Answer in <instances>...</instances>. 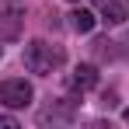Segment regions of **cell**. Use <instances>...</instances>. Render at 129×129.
<instances>
[{"mask_svg":"<svg viewBox=\"0 0 129 129\" xmlns=\"http://www.w3.org/2000/svg\"><path fill=\"white\" fill-rule=\"evenodd\" d=\"M73 108H77V101L73 98H63V101H52V105H45L42 112H39V122L42 126H70L73 122Z\"/></svg>","mask_w":129,"mask_h":129,"instance_id":"3","label":"cell"},{"mask_svg":"<svg viewBox=\"0 0 129 129\" xmlns=\"http://www.w3.org/2000/svg\"><path fill=\"white\" fill-rule=\"evenodd\" d=\"M98 11L108 24H122L129 18V0H98Z\"/></svg>","mask_w":129,"mask_h":129,"instance_id":"6","label":"cell"},{"mask_svg":"<svg viewBox=\"0 0 129 129\" xmlns=\"http://www.w3.org/2000/svg\"><path fill=\"white\" fill-rule=\"evenodd\" d=\"M0 129H18V119L14 115H0Z\"/></svg>","mask_w":129,"mask_h":129,"instance_id":"9","label":"cell"},{"mask_svg":"<svg viewBox=\"0 0 129 129\" xmlns=\"http://www.w3.org/2000/svg\"><path fill=\"white\" fill-rule=\"evenodd\" d=\"M21 31H24V11L0 7V39L4 42H14V39H21Z\"/></svg>","mask_w":129,"mask_h":129,"instance_id":"4","label":"cell"},{"mask_svg":"<svg viewBox=\"0 0 129 129\" xmlns=\"http://www.w3.org/2000/svg\"><path fill=\"white\" fill-rule=\"evenodd\" d=\"M94 56L98 59H112V42L108 39H94Z\"/></svg>","mask_w":129,"mask_h":129,"instance_id":"8","label":"cell"},{"mask_svg":"<svg viewBox=\"0 0 129 129\" xmlns=\"http://www.w3.org/2000/svg\"><path fill=\"white\" fill-rule=\"evenodd\" d=\"M101 105H105V108H115V94H112V91H108L105 98H101Z\"/></svg>","mask_w":129,"mask_h":129,"instance_id":"10","label":"cell"},{"mask_svg":"<svg viewBox=\"0 0 129 129\" xmlns=\"http://www.w3.org/2000/svg\"><path fill=\"white\" fill-rule=\"evenodd\" d=\"M70 28H73V31H80V35H87V31L94 28V14L84 11V7H77V11L70 14Z\"/></svg>","mask_w":129,"mask_h":129,"instance_id":"7","label":"cell"},{"mask_svg":"<svg viewBox=\"0 0 129 129\" xmlns=\"http://www.w3.org/2000/svg\"><path fill=\"white\" fill-rule=\"evenodd\" d=\"M122 119H126V122H129V108H126V112H122Z\"/></svg>","mask_w":129,"mask_h":129,"instance_id":"11","label":"cell"},{"mask_svg":"<svg viewBox=\"0 0 129 129\" xmlns=\"http://www.w3.org/2000/svg\"><path fill=\"white\" fill-rule=\"evenodd\" d=\"M31 101V84L28 80H0V105L24 108Z\"/></svg>","mask_w":129,"mask_h":129,"instance_id":"2","label":"cell"},{"mask_svg":"<svg viewBox=\"0 0 129 129\" xmlns=\"http://www.w3.org/2000/svg\"><path fill=\"white\" fill-rule=\"evenodd\" d=\"M94 84H98V66L94 63L73 66V73H70V87H73V91H91Z\"/></svg>","mask_w":129,"mask_h":129,"instance_id":"5","label":"cell"},{"mask_svg":"<svg viewBox=\"0 0 129 129\" xmlns=\"http://www.w3.org/2000/svg\"><path fill=\"white\" fill-rule=\"evenodd\" d=\"M63 63V49L59 45H49L42 42V39H35V42H28L24 45V66L31 70V73H52L56 66Z\"/></svg>","mask_w":129,"mask_h":129,"instance_id":"1","label":"cell"}]
</instances>
